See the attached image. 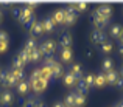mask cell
Instances as JSON below:
<instances>
[{
    "mask_svg": "<svg viewBox=\"0 0 123 107\" xmlns=\"http://www.w3.org/2000/svg\"><path fill=\"white\" fill-rule=\"evenodd\" d=\"M2 19H3V12H2V9H0V22H2Z\"/></svg>",
    "mask_w": 123,
    "mask_h": 107,
    "instance_id": "cell-43",
    "label": "cell"
},
{
    "mask_svg": "<svg viewBox=\"0 0 123 107\" xmlns=\"http://www.w3.org/2000/svg\"><path fill=\"white\" fill-rule=\"evenodd\" d=\"M86 104V95L76 90L75 92V107H83Z\"/></svg>",
    "mask_w": 123,
    "mask_h": 107,
    "instance_id": "cell-23",
    "label": "cell"
},
{
    "mask_svg": "<svg viewBox=\"0 0 123 107\" xmlns=\"http://www.w3.org/2000/svg\"><path fill=\"white\" fill-rule=\"evenodd\" d=\"M34 48H37V45H36V39H33V37H30V39H27V42H25V47H24V50H27V51H33Z\"/></svg>",
    "mask_w": 123,
    "mask_h": 107,
    "instance_id": "cell-27",
    "label": "cell"
},
{
    "mask_svg": "<svg viewBox=\"0 0 123 107\" xmlns=\"http://www.w3.org/2000/svg\"><path fill=\"white\" fill-rule=\"evenodd\" d=\"M64 106L66 107H75V92L69 93L66 98V101H64Z\"/></svg>",
    "mask_w": 123,
    "mask_h": 107,
    "instance_id": "cell-28",
    "label": "cell"
},
{
    "mask_svg": "<svg viewBox=\"0 0 123 107\" xmlns=\"http://www.w3.org/2000/svg\"><path fill=\"white\" fill-rule=\"evenodd\" d=\"M28 82H30V87L36 93L45 92V89H47V85H48V81L42 79V78H39V79H34V81H30V79H28Z\"/></svg>",
    "mask_w": 123,
    "mask_h": 107,
    "instance_id": "cell-4",
    "label": "cell"
},
{
    "mask_svg": "<svg viewBox=\"0 0 123 107\" xmlns=\"http://www.w3.org/2000/svg\"><path fill=\"white\" fill-rule=\"evenodd\" d=\"M39 71H41V78L42 79H45V81L53 79V73H51V68L48 65H42L39 68Z\"/></svg>",
    "mask_w": 123,
    "mask_h": 107,
    "instance_id": "cell-18",
    "label": "cell"
},
{
    "mask_svg": "<svg viewBox=\"0 0 123 107\" xmlns=\"http://www.w3.org/2000/svg\"><path fill=\"white\" fill-rule=\"evenodd\" d=\"M105 85H108L105 73H98V74L95 76V81H93V87H98V89H101V87H105Z\"/></svg>",
    "mask_w": 123,
    "mask_h": 107,
    "instance_id": "cell-20",
    "label": "cell"
},
{
    "mask_svg": "<svg viewBox=\"0 0 123 107\" xmlns=\"http://www.w3.org/2000/svg\"><path fill=\"white\" fill-rule=\"evenodd\" d=\"M16 89H17V92H19V95H27L28 92H30V82H28V81H20V82L17 84V85H16Z\"/></svg>",
    "mask_w": 123,
    "mask_h": 107,
    "instance_id": "cell-17",
    "label": "cell"
},
{
    "mask_svg": "<svg viewBox=\"0 0 123 107\" xmlns=\"http://www.w3.org/2000/svg\"><path fill=\"white\" fill-rule=\"evenodd\" d=\"M59 44H61V48H72V36L69 33H64L61 36Z\"/></svg>",
    "mask_w": 123,
    "mask_h": 107,
    "instance_id": "cell-19",
    "label": "cell"
},
{
    "mask_svg": "<svg viewBox=\"0 0 123 107\" xmlns=\"http://www.w3.org/2000/svg\"><path fill=\"white\" fill-rule=\"evenodd\" d=\"M115 87H117V89H123V78H118V79H117Z\"/></svg>",
    "mask_w": 123,
    "mask_h": 107,
    "instance_id": "cell-38",
    "label": "cell"
},
{
    "mask_svg": "<svg viewBox=\"0 0 123 107\" xmlns=\"http://www.w3.org/2000/svg\"><path fill=\"white\" fill-rule=\"evenodd\" d=\"M62 81H64V85H67V87H75L76 85V79L69 73V71H66V73H64Z\"/></svg>",
    "mask_w": 123,
    "mask_h": 107,
    "instance_id": "cell-21",
    "label": "cell"
},
{
    "mask_svg": "<svg viewBox=\"0 0 123 107\" xmlns=\"http://www.w3.org/2000/svg\"><path fill=\"white\" fill-rule=\"evenodd\" d=\"M64 9H66V19H64V25H66V27H72V25L76 22V19H78V14H76L75 8H73V3H72V5H69L67 8H64Z\"/></svg>",
    "mask_w": 123,
    "mask_h": 107,
    "instance_id": "cell-3",
    "label": "cell"
},
{
    "mask_svg": "<svg viewBox=\"0 0 123 107\" xmlns=\"http://www.w3.org/2000/svg\"><path fill=\"white\" fill-rule=\"evenodd\" d=\"M41 50L45 56H47V54H55V51H56V44H55V40H51V39H47V40H44V44L41 45Z\"/></svg>",
    "mask_w": 123,
    "mask_h": 107,
    "instance_id": "cell-5",
    "label": "cell"
},
{
    "mask_svg": "<svg viewBox=\"0 0 123 107\" xmlns=\"http://www.w3.org/2000/svg\"><path fill=\"white\" fill-rule=\"evenodd\" d=\"M101 68L105 70V73L114 70V61H112L111 57H105V59H103V62H101Z\"/></svg>",
    "mask_w": 123,
    "mask_h": 107,
    "instance_id": "cell-24",
    "label": "cell"
},
{
    "mask_svg": "<svg viewBox=\"0 0 123 107\" xmlns=\"http://www.w3.org/2000/svg\"><path fill=\"white\" fill-rule=\"evenodd\" d=\"M42 27H44V33H51V31H55L56 23L53 22L51 16H48V17H45L44 20H42Z\"/></svg>",
    "mask_w": 123,
    "mask_h": 107,
    "instance_id": "cell-12",
    "label": "cell"
},
{
    "mask_svg": "<svg viewBox=\"0 0 123 107\" xmlns=\"http://www.w3.org/2000/svg\"><path fill=\"white\" fill-rule=\"evenodd\" d=\"M55 107H64V102H56Z\"/></svg>",
    "mask_w": 123,
    "mask_h": 107,
    "instance_id": "cell-40",
    "label": "cell"
},
{
    "mask_svg": "<svg viewBox=\"0 0 123 107\" xmlns=\"http://www.w3.org/2000/svg\"><path fill=\"white\" fill-rule=\"evenodd\" d=\"M0 73H2V70H0Z\"/></svg>",
    "mask_w": 123,
    "mask_h": 107,
    "instance_id": "cell-46",
    "label": "cell"
},
{
    "mask_svg": "<svg viewBox=\"0 0 123 107\" xmlns=\"http://www.w3.org/2000/svg\"><path fill=\"white\" fill-rule=\"evenodd\" d=\"M55 62H56V59H55V54H47V56H44V65L51 67Z\"/></svg>",
    "mask_w": 123,
    "mask_h": 107,
    "instance_id": "cell-32",
    "label": "cell"
},
{
    "mask_svg": "<svg viewBox=\"0 0 123 107\" xmlns=\"http://www.w3.org/2000/svg\"><path fill=\"white\" fill-rule=\"evenodd\" d=\"M115 107H123V102H117V104H115Z\"/></svg>",
    "mask_w": 123,
    "mask_h": 107,
    "instance_id": "cell-41",
    "label": "cell"
},
{
    "mask_svg": "<svg viewBox=\"0 0 123 107\" xmlns=\"http://www.w3.org/2000/svg\"><path fill=\"white\" fill-rule=\"evenodd\" d=\"M11 74L17 82L24 81V68H16V67H11Z\"/></svg>",
    "mask_w": 123,
    "mask_h": 107,
    "instance_id": "cell-25",
    "label": "cell"
},
{
    "mask_svg": "<svg viewBox=\"0 0 123 107\" xmlns=\"http://www.w3.org/2000/svg\"><path fill=\"white\" fill-rule=\"evenodd\" d=\"M92 23H93V27H95V30H103V28L109 23V19H105V17H101V16H98V14L93 12Z\"/></svg>",
    "mask_w": 123,
    "mask_h": 107,
    "instance_id": "cell-8",
    "label": "cell"
},
{
    "mask_svg": "<svg viewBox=\"0 0 123 107\" xmlns=\"http://www.w3.org/2000/svg\"><path fill=\"white\" fill-rule=\"evenodd\" d=\"M73 8H75L76 12H78V11H86V9H87V3H84V2H81V3H73Z\"/></svg>",
    "mask_w": 123,
    "mask_h": 107,
    "instance_id": "cell-33",
    "label": "cell"
},
{
    "mask_svg": "<svg viewBox=\"0 0 123 107\" xmlns=\"http://www.w3.org/2000/svg\"><path fill=\"white\" fill-rule=\"evenodd\" d=\"M64 107H66V106H64Z\"/></svg>",
    "mask_w": 123,
    "mask_h": 107,
    "instance_id": "cell-47",
    "label": "cell"
},
{
    "mask_svg": "<svg viewBox=\"0 0 123 107\" xmlns=\"http://www.w3.org/2000/svg\"><path fill=\"white\" fill-rule=\"evenodd\" d=\"M90 39H92L93 44H98V45H101L103 42L108 40V37H106V33H105L103 30H93L92 34H90Z\"/></svg>",
    "mask_w": 123,
    "mask_h": 107,
    "instance_id": "cell-7",
    "label": "cell"
},
{
    "mask_svg": "<svg viewBox=\"0 0 123 107\" xmlns=\"http://www.w3.org/2000/svg\"><path fill=\"white\" fill-rule=\"evenodd\" d=\"M69 73L72 74V76L75 78L76 81H78V79H81V78H83V70H81V65H80V64H72V65H70Z\"/></svg>",
    "mask_w": 123,
    "mask_h": 107,
    "instance_id": "cell-14",
    "label": "cell"
},
{
    "mask_svg": "<svg viewBox=\"0 0 123 107\" xmlns=\"http://www.w3.org/2000/svg\"><path fill=\"white\" fill-rule=\"evenodd\" d=\"M0 106H2V98H0Z\"/></svg>",
    "mask_w": 123,
    "mask_h": 107,
    "instance_id": "cell-45",
    "label": "cell"
},
{
    "mask_svg": "<svg viewBox=\"0 0 123 107\" xmlns=\"http://www.w3.org/2000/svg\"><path fill=\"white\" fill-rule=\"evenodd\" d=\"M34 5H27L24 8H20V17H19V22L25 27H30L34 20Z\"/></svg>",
    "mask_w": 123,
    "mask_h": 107,
    "instance_id": "cell-1",
    "label": "cell"
},
{
    "mask_svg": "<svg viewBox=\"0 0 123 107\" xmlns=\"http://www.w3.org/2000/svg\"><path fill=\"white\" fill-rule=\"evenodd\" d=\"M112 48H114V45H112L111 40H106V42H103V44L100 45V51H101L103 54H109L112 51Z\"/></svg>",
    "mask_w": 123,
    "mask_h": 107,
    "instance_id": "cell-26",
    "label": "cell"
},
{
    "mask_svg": "<svg viewBox=\"0 0 123 107\" xmlns=\"http://www.w3.org/2000/svg\"><path fill=\"white\" fill-rule=\"evenodd\" d=\"M118 51H120V54L123 56V47H120V48H118Z\"/></svg>",
    "mask_w": 123,
    "mask_h": 107,
    "instance_id": "cell-44",
    "label": "cell"
},
{
    "mask_svg": "<svg viewBox=\"0 0 123 107\" xmlns=\"http://www.w3.org/2000/svg\"><path fill=\"white\" fill-rule=\"evenodd\" d=\"M8 39H9L8 33L3 31V30H0V40H2V42H8Z\"/></svg>",
    "mask_w": 123,
    "mask_h": 107,
    "instance_id": "cell-35",
    "label": "cell"
},
{
    "mask_svg": "<svg viewBox=\"0 0 123 107\" xmlns=\"http://www.w3.org/2000/svg\"><path fill=\"white\" fill-rule=\"evenodd\" d=\"M95 14L101 16V17H105V19H111V16H112V8H111L109 5H101V6H98V8H97Z\"/></svg>",
    "mask_w": 123,
    "mask_h": 107,
    "instance_id": "cell-11",
    "label": "cell"
},
{
    "mask_svg": "<svg viewBox=\"0 0 123 107\" xmlns=\"http://www.w3.org/2000/svg\"><path fill=\"white\" fill-rule=\"evenodd\" d=\"M30 34L31 37H39V36L44 34V27H42V22H37V20H33V23L30 25Z\"/></svg>",
    "mask_w": 123,
    "mask_h": 107,
    "instance_id": "cell-6",
    "label": "cell"
},
{
    "mask_svg": "<svg viewBox=\"0 0 123 107\" xmlns=\"http://www.w3.org/2000/svg\"><path fill=\"white\" fill-rule=\"evenodd\" d=\"M8 50V42H2L0 40V53H5Z\"/></svg>",
    "mask_w": 123,
    "mask_h": 107,
    "instance_id": "cell-36",
    "label": "cell"
},
{
    "mask_svg": "<svg viewBox=\"0 0 123 107\" xmlns=\"http://www.w3.org/2000/svg\"><path fill=\"white\" fill-rule=\"evenodd\" d=\"M105 76H106V82H108L109 85H115L117 79L120 78V74H118V71L111 70V71H108V73H105Z\"/></svg>",
    "mask_w": 123,
    "mask_h": 107,
    "instance_id": "cell-15",
    "label": "cell"
},
{
    "mask_svg": "<svg viewBox=\"0 0 123 107\" xmlns=\"http://www.w3.org/2000/svg\"><path fill=\"white\" fill-rule=\"evenodd\" d=\"M51 19H53V22H55L56 25H64V19H66V9H64V8L56 9V11L53 12V16H51Z\"/></svg>",
    "mask_w": 123,
    "mask_h": 107,
    "instance_id": "cell-10",
    "label": "cell"
},
{
    "mask_svg": "<svg viewBox=\"0 0 123 107\" xmlns=\"http://www.w3.org/2000/svg\"><path fill=\"white\" fill-rule=\"evenodd\" d=\"M0 98H2V106L3 107H11L12 101H14V96H12L11 90H8V89L0 93Z\"/></svg>",
    "mask_w": 123,
    "mask_h": 107,
    "instance_id": "cell-9",
    "label": "cell"
},
{
    "mask_svg": "<svg viewBox=\"0 0 123 107\" xmlns=\"http://www.w3.org/2000/svg\"><path fill=\"white\" fill-rule=\"evenodd\" d=\"M122 31H123V28L120 27V25H112L111 27V36L112 37H120V34H122Z\"/></svg>",
    "mask_w": 123,
    "mask_h": 107,
    "instance_id": "cell-30",
    "label": "cell"
},
{
    "mask_svg": "<svg viewBox=\"0 0 123 107\" xmlns=\"http://www.w3.org/2000/svg\"><path fill=\"white\" fill-rule=\"evenodd\" d=\"M41 78V71H39V68H36L31 73V76H30V81H34V79H39Z\"/></svg>",
    "mask_w": 123,
    "mask_h": 107,
    "instance_id": "cell-34",
    "label": "cell"
},
{
    "mask_svg": "<svg viewBox=\"0 0 123 107\" xmlns=\"http://www.w3.org/2000/svg\"><path fill=\"white\" fill-rule=\"evenodd\" d=\"M44 56L45 54L42 53L41 47H37V48H34V50L30 53V62H39L41 59H44Z\"/></svg>",
    "mask_w": 123,
    "mask_h": 107,
    "instance_id": "cell-16",
    "label": "cell"
},
{
    "mask_svg": "<svg viewBox=\"0 0 123 107\" xmlns=\"http://www.w3.org/2000/svg\"><path fill=\"white\" fill-rule=\"evenodd\" d=\"M12 16H14L16 19L20 17V8H14V9H12Z\"/></svg>",
    "mask_w": 123,
    "mask_h": 107,
    "instance_id": "cell-37",
    "label": "cell"
},
{
    "mask_svg": "<svg viewBox=\"0 0 123 107\" xmlns=\"http://www.w3.org/2000/svg\"><path fill=\"white\" fill-rule=\"evenodd\" d=\"M61 61L66 64L72 61V48H61Z\"/></svg>",
    "mask_w": 123,
    "mask_h": 107,
    "instance_id": "cell-22",
    "label": "cell"
},
{
    "mask_svg": "<svg viewBox=\"0 0 123 107\" xmlns=\"http://www.w3.org/2000/svg\"><path fill=\"white\" fill-rule=\"evenodd\" d=\"M118 42H120V47H123V31H122L120 37H118Z\"/></svg>",
    "mask_w": 123,
    "mask_h": 107,
    "instance_id": "cell-39",
    "label": "cell"
},
{
    "mask_svg": "<svg viewBox=\"0 0 123 107\" xmlns=\"http://www.w3.org/2000/svg\"><path fill=\"white\" fill-rule=\"evenodd\" d=\"M120 78H123V65H122V68H120Z\"/></svg>",
    "mask_w": 123,
    "mask_h": 107,
    "instance_id": "cell-42",
    "label": "cell"
},
{
    "mask_svg": "<svg viewBox=\"0 0 123 107\" xmlns=\"http://www.w3.org/2000/svg\"><path fill=\"white\" fill-rule=\"evenodd\" d=\"M83 79H84V82H86V85L90 89V87L93 85V81H95V74L89 73V74H86V76H83Z\"/></svg>",
    "mask_w": 123,
    "mask_h": 107,
    "instance_id": "cell-31",
    "label": "cell"
},
{
    "mask_svg": "<svg viewBox=\"0 0 123 107\" xmlns=\"http://www.w3.org/2000/svg\"><path fill=\"white\" fill-rule=\"evenodd\" d=\"M17 81L12 78L11 74V70H5L0 73V87H3V89H11V87H16L17 85Z\"/></svg>",
    "mask_w": 123,
    "mask_h": 107,
    "instance_id": "cell-2",
    "label": "cell"
},
{
    "mask_svg": "<svg viewBox=\"0 0 123 107\" xmlns=\"http://www.w3.org/2000/svg\"><path fill=\"white\" fill-rule=\"evenodd\" d=\"M51 68V73H53V79H59V78H62L64 76V70H62V65H61L59 62H55L53 65L50 67Z\"/></svg>",
    "mask_w": 123,
    "mask_h": 107,
    "instance_id": "cell-13",
    "label": "cell"
},
{
    "mask_svg": "<svg viewBox=\"0 0 123 107\" xmlns=\"http://www.w3.org/2000/svg\"><path fill=\"white\" fill-rule=\"evenodd\" d=\"M25 65H27V64L24 62V59L20 57V54H17V56L12 59V67H16V68H24Z\"/></svg>",
    "mask_w": 123,
    "mask_h": 107,
    "instance_id": "cell-29",
    "label": "cell"
}]
</instances>
